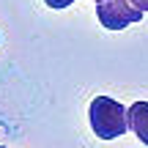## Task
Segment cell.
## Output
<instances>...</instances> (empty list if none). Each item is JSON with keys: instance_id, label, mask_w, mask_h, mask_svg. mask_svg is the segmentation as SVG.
Wrapping results in <instances>:
<instances>
[{"instance_id": "3", "label": "cell", "mask_w": 148, "mask_h": 148, "mask_svg": "<svg viewBox=\"0 0 148 148\" xmlns=\"http://www.w3.org/2000/svg\"><path fill=\"white\" fill-rule=\"evenodd\" d=\"M129 129L137 134L140 143L148 145V101H134L129 107Z\"/></svg>"}, {"instance_id": "4", "label": "cell", "mask_w": 148, "mask_h": 148, "mask_svg": "<svg viewBox=\"0 0 148 148\" xmlns=\"http://www.w3.org/2000/svg\"><path fill=\"white\" fill-rule=\"evenodd\" d=\"M44 3H47L49 8H55V11H60V8H69V5L74 3V0H44Z\"/></svg>"}, {"instance_id": "5", "label": "cell", "mask_w": 148, "mask_h": 148, "mask_svg": "<svg viewBox=\"0 0 148 148\" xmlns=\"http://www.w3.org/2000/svg\"><path fill=\"white\" fill-rule=\"evenodd\" d=\"M129 3H132L134 8H140V11H148V0H129Z\"/></svg>"}, {"instance_id": "1", "label": "cell", "mask_w": 148, "mask_h": 148, "mask_svg": "<svg viewBox=\"0 0 148 148\" xmlns=\"http://www.w3.org/2000/svg\"><path fill=\"white\" fill-rule=\"evenodd\" d=\"M88 118L99 140H118L129 129V110L112 96H96L90 101Z\"/></svg>"}, {"instance_id": "6", "label": "cell", "mask_w": 148, "mask_h": 148, "mask_svg": "<svg viewBox=\"0 0 148 148\" xmlns=\"http://www.w3.org/2000/svg\"><path fill=\"white\" fill-rule=\"evenodd\" d=\"M0 148H3V145H0Z\"/></svg>"}, {"instance_id": "2", "label": "cell", "mask_w": 148, "mask_h": 148, "mask_svg": "<svg viewBox=\"0 0 148 148\" xmlns=\"http://www.w3.org/2000/svg\"><path fill=\"white\" fill-rule=\"evenodd\" d=\"M93 3H96V16L107 30H123L143 19V11L134 8L129 0H93Z\"/></svg>"}]
</instances>
